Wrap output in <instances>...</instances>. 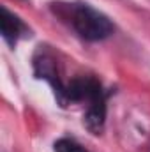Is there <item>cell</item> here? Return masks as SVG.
<instances>
[{
    "label": "cell",
    "mask_w": 150,
    "mask_h": 152,
    "mask_svg": "<svg viewBox=\"0 0 150 152\" xmlns=\"http://www.w3.org/2000/svg\"><path fill=\"white\" fill-rule=\"evenodd\" d=\"M58 11L87 41H101L113 32L111 21L88 4H67L64 7H58Z\"/></svg>",
    "instance_id": "6da1fadb"
},
{
    "label": "cell",
    "mask_w": 150,
    "mask_h": 152,
    "mask_svg": "<svg viewBox=\"0 0 150 152\" xmlns=\"http://www.w3.org/2000/svg\"><path fill=\"white\" fill-rule=\"evenodd\" d=\"M0 28H2V37L12 46L18 41L20 34L23 32L25 27L14 14H11L7 9L2 7V11H0Z\"/></svg>",
    "instance_id": "7a4b0ae2"
},
{
    "label": "cell",
    "mask_w": 150,
    "mask_h": 152,
    "mask_svg": "<svg viewBox=\"0 0 150 152\" xmlns=\"http://www.w3.org/2000/svg\"><path fill=\"white\" fill-rule=\"evenodd\" d=\"M55 152H87L78 142L71 138H60L55 142Z\"/></svg>",
    "instance_id": "3957f363"
}]
</instances>
